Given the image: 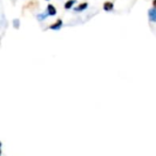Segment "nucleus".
Here are the masks:
<instances>
[{
  "mask_svg": "<svg viewBox=\"0 0 156 156\" xmlns=\"http://www.w3.org/2000/svg\"><path fill=\"white\" fill-rule=\"evenodd\" d=\"M149 18L151 21L156 22V8H153L149 11Z\"/></svg>",
  "mask_w": 156,
  "mask_h": 156,
  "instance_id": "f257e3e1",
  "label": "nucleus"
},
{
  "mask_svg": "<svg viewBox=\"0 0 156 156\" xmlns=\"http://www.w3.org/2000/svg\"><path fill=\"white\" fill-rule=\"evenodd\" d=\"M47 11H48V14L51 15V16H55L56 13H57L55 7H53L52 5H48V6H47Z\"/></svg>",
  "mask_w": 156,
  "mask_h": 156,
  "instance_id": "f03ea898",
  "label": "nucleus"
},
{
  "mask_svg": "<svg viewBox=\"0 0 156 156\" xmlns=\"http://www.w3.org/2000/svg\"><path fill=\"white\" fill-rule=\"evenodd\" d=\"M61 25H62L61 20H58L57 23H55L54 25H52V26H50V28H51V29H54V30H57V29H58V28H60Z\"/></svg>",
  "mask_w": 156,
  "mask_h": 156,
  "instance_id": "7ed1b4c3",
  "label": "nucleus"
},
{
  "mask_svg": "<svg viewBox=\"0 0 156 156\" xmlns=\"http://www.w3.org/2000/svg\"><path fill=\"white\" fill-rule=\"evenodd\" d=\"M112 7H113V4L111 3V2H106L104 4V9L107 10V11H109V10H111Z\"/></svg>",
  "mask_w": 156,
  "mask_h": 156,
  "instance_id": "20e7f679",
  "label": "nucleus"
},
{
  "mask_svg": "<svg viewBox=\"0 0 156 156\" xmlns=\"http://www.w3.org/2000/svg\"><path fill=\"white\" fill-rule=\"evenodd\" d=\"M76 2V0H69V2H67L66 4H65V8H67V9H69V8H71V7H72V5Z\"/></svg>",
  "mask_w": 156,
  "mask_h": 156,
  "instance_id": "39448f33",
  "label": "nucleus"
},
{
  "mask_svg": "<svg viewBox=\"0 0 156 156\" xmlns=\"http://www.w3.org/2000/svg\"><path fill=\"white\" fill-rule=\"evenodd\" d=\"M87 7H88V4H87V3H84V4H82V5H79V6L77 8H75V10H76V11H79V10H84Z\"/></svg>",
  "mask_w": 156,
  "mask_h": 156,
  "instance_id": "423d86ee",
  "label": "nucleus"
},
{
  "mask_svg": "<svg viewBox=\"0 0 156 156\" xmlns=\"http://www.w3.org/2000/svg\"><path fill=\"white\" fill-rule=\"evenodd\" d=\"M14 22H16V28H18V20L17 19L16 21H14Z\"/></svg>",
  "mask_w": 156,
  "mask_h": 156,
  "instance_id": "0eeeda50",
  "label": "nucleus"
},
{
  "mask_svg": "<svg viewBox=\"0 0 156 156\" xmlns=\"http://www.w3.org/2000/svg\"><path fill=\"white\" fill-rule=\"evenodd\" d=\"M153 6H154V7H156V0L153 1Z\"/></svg>",
  "mask_w": 156,
  "mask_h": 156,
  "instance_id": "6e6552de",
  "label": "nucleus"
}]
</instances>
